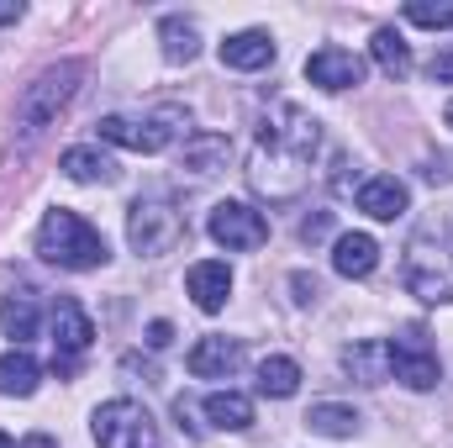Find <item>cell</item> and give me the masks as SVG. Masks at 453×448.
<instances>
[{"instance_id":"cell-1","label":"cell","mask_w":453,"mask_h":448,"mask_svg":"<svg viewBox=\"0 0 453 448\" xmlns=\"http://www.w3.org/2000/svg\"><path fill=\"white\" fill-rule=\"evenodd\" d=\"M322 148V121L301 106H274L264 116L253 153H248V185L264 201H296L311 180V158Z\"/></svg>"},{"instance_id":"cell-2","label":"cell","mask_w":453,"mask_h":448,"mask_svg":"<svg viewBox=\"0 0 453 448\" xmlns=\"http://www.w3.org/2000/svg\"><path fill=\"white\" fill-rule=\"evenodd\" d=\"M37 253L48 264H58V269H101L111 259L106 237L85 222L80 212H69V206H53L42 217V227H37Z\"/></svg>"},{"instance_id":"cell-3","label":"cell","mask_w":453,"mask_h":448,"mask_svg":"<svg viewBox=\"0 0 453 448\" xmlns=\"http://www.w3.org/2000/svg\"><path fill=\"white\" fill-rule=\"evenodd\" d=\"M80 80H85V64H80V58H64V64L42 69V74H37L27 90H21V101H16V127H21L27 137L48 132V127L58 121V112L74 101Z\"/></svg>"},{"instance_id":"cell-4","label":"cell","mask_w":453,"mask_h":448,"mask_svg":"<svg viewBox=\"0 0 453 448\" xmlns=\"http://www.w3.org/2000/svg\"><path fill=\"white\" fill-rule=\"evenodd\" d=\"M90 433H96L101 448H158V428H153L148 406H142V401H127V396L96 406Z\"/></svg>"},{"instance_id":"cell-5","label":"cell","mask_w":453,"mask_h":448,"mask_svg":"<svg viewBox=\"0 0 453 448\" xmlns=\"http://www.w3.org/2000/svg\"><path fill=\"white\" fill-rule=\"evenodd\" d=\"M385 353H390V375H395L401 385H411V390H433V385L443 380L438 348H433V337H427V328H422V322L401 328V333L385 343Z\"/></svg>"},{"instance_id":"cell-6","label":"cell","mask_w":453,"mask_h":448,"mask_svg":"<svg viewBox=\"0 0 453 448\" xmlns=\"http://www.w3.org/2000/svg\"><path fill=\"white\" fill-rule=\"evenodd\" d=\"M174 121H185L180 106H164L158 116H148V121H132V116H106L96 132H101V143H111V148H127V153H164L169 143H174Z\"/></svg>"},{"instance_id":"cell-7","label":"cell","mask_w":453,"mask_h":448,"mask_svg":"<svg viewBox=\"0 0 453 448\" xmlns=\"http://www.w3.org/2000/svg\"><path fill=\"white\" fill-rule=\"evenodd\" d=\"M180 237H185V222H180V212H169L164 201H137V206L127 212V243H132L142 259L169 253Z\"/></svg>"},{"instance_id":"cell-8","label":"cell","mask_w":453,"mask_h":448,"mask_svg":"<svg viewBox=\"0 0 453 448\" xmlns=\"http://www.w3.org/2000/svg\"><path fill=\"white\" fill-rule=\"evenodd\" d=\"M206 232H211V243H222L226 253H253V248L269 243L264 212H253V206H242V201H217L211 217H206Z\"/></svg>"},{"instance_id":"cell-9","label":"cell","mask_w":453,"mask_h":448,"mask_svg":"<svg viewBox=\"0 0 453 448\" xmlns=\"http://www.w3.org/2000/svg\"><path fill=\"white\" fill-rule=\"evenodd\" d=\"M306 80L317 85V90H353V85H364V58L353 53V48H317L311 58H306Z\"/></svg>"},{"instance_id":"cell-10","label":"cell","mask_w":453,"mask_h":448,"mask_svg":"<svg viewBox=\"0 0 453 448\" xmlns=\"http://www.w3.org/2000/svg\"><path fill=\"white\" fill-rule=\"evenodd\" d=\"M90 337H96V322L85 317V306L80 301H58L53 306V369H69L85 348H90Z\"/></svg>"},{"instance_id":"cell-11","label":"cell","mask_w":453,"mask_h":448,"mask_svg":"<svg viewBox=\"0 0 453 448\" xmlns=\"http://www.w3.org/2000/svg\"><path fill=\"white\" fill-rule=\"evenodd\" d=\"M190 375L196 380H226L237 364H242V343L237 337H222V333H211V337H201L196 348H190Z\"/></svg>"},{"instance_id":"cell-12","label":"cell","mask_w":453,"mask_h":448,"mask_svg":"<svg viewBox=\"0 0 453 448\" xmlns=\"http://www.w3.org/2000/svg\"><path fill=\"white\" fill-rule=\"evenodd\" d=\"M406 206H411V190L395 174H374V180L358 185V212H369L374 222H395Z\"/></svg>"},{"instance_id":"cell-13","label":"cell","mask_w":453,"mask_h":448,"mask_svg":"<svg viewBox=\"0 0 453 448\" xmlns=\"http://www.w3.org/2000/svg\"><path fill=\"white\" fill-rule=\"evenodd\" d=\"M185 285H190V301L201 312H222L226 296H232V269H226L222 259H201V264H190Z\"/></svg>"},{"instance_id":"cell-14","label":"cell","mask_w":453,"mask_h":448,"mask_svg":"<svg viewBox=\"0 0 453 448\" xmlns=\"http://www.w3.org/2000/svg\"><path fill=\"white\" fill-rule=\"evenodd\" d=\"M374 264H380V243L369 232H342L338 243H333V269H338L342 280H369Z\"/></svg>"},{"instance_id":"cell-15","label":"cell","mask_w":453,"mask_h":448,"mask_svg":"<svg viewBox=\"0 0 453 448\" xmlns=\"http://www.w3.org/2000/svg\"><path fill=\"white\" fill-rule=\"evenodd\" d=\"M222 64L226 69H242V74L269 69L274 64V37L269 32H232L222 42Z\"/></svg>"},{"instance_id":"cell-16","label":"cell","mask_w":453,"mask_h":448,"mask_svg":"<svg viewBox=\"0 0 453 448\" xmlns=\"http://www.w3.org/2000/svg\"><path fill=\"white\" fill-rule=\"evenodd\" d=\"M226 158H232V137H222V132H196V137L185 143V169H190L196 180L226 169Z\"/></svg>"},{"instance_id":"cell-17","label":"cell","mask_w":453,"mask_h":448,"mask_svg":"<svg viewBox=\"0 0 453 448\" xmlns=\"http://www.w3.org/2000/svg\"><path fill=\"white\" fill-rule=\"evenodd\" d=\"M64 174L80 180V185H111L116 180V158L111 153H101V148H90V143H80V148L64 153Z\"/></svg>"},{"instance_id":"cell-18","label":"cell","mask_w":453,"mask_h":448,"mask_svg":"<svg viewBox=\"0 0 453 448\" xmlns=\"http://www.w3.org/2000/svg\"><path fill=\"white\" fill-rule=\"evenodd\" d=\"M206 417L222 433H242V428H253V401L242 390H211L206 396Z\"/></svg>"},{"instance_id":"cell-19","label":"cell","mask_w":453,"mask_h":448,"mask_svg":"<svg viewBox=\"0 0 453 448\" xmlns=\"http://www.w3.org/2000/svg\"><path fill=\"white\" fill-rule=\"evenodd\" d=\"M37 380H42V369H37V359L27 348L0 353V396H32Z\"/></svg>"},{"instance_id":"cell-20","label":"cell","mask_w":453,"mask_h":448,"mask_svg":"<svg viewBox=\"0 0 453 448\" xmlns=\"http://www.w3.org/2000/svg\"><path fill=\"white\" fill-rule=\"evenodd\" d=\"M369 53H374V64H380L390 80H406V74H411V42H406L395 27H380L374 42H369Z\"/></svg>"},{"instance_id":"cell-21","label":"cell","mask_w":453,"mask_h":448,"mask_svg":"<svg viewBox=\"0 0 453 448\" xmlns=\"http://www.w3.org/2000/svg\"><path fill=\"white\" fill-rule=\"evenodd\" d=\"M258 390L274 396V401H290V396L301 390V364L285 359V353H269V359L258 364Z\"/></svg>"},{"instance_id":"cell-22","label":"cell","mask_w":453,"mask_h":448,"mask_svg":"<svg viewBox=\"0 0 453 448\" xmlns=\"http://www.w3.org/2000/svg\"><path fill=\"white\" fill-rule=\"evenodd\" d=\"M158 37H164V58H169V64H190V58L201 53V32H196V21H185V16H164V21H158Z\"/></svg>"},{"instance_id":"cell-23","label":"cell","mask_w":453,"mask_h":448,"mask_svg":"<svg viewBox=\"0 0 453 448\" xmlns=\"http://www.w3.org/2000/svg\"><path fill=\"white\" fill-rule=\"evenodd\" d=\"M342 364H348V375H358L364 385L390 380V353H385V343H353V348L342 353Z\"/></svg>"},{"instance_id":"cell-24","label":"cell","mask_w":453,"mask_h":448,"mask_svg":"<svg viewBox=\"0 0 453 448\" xmlns=\"http://www.w3.org/2000/svg\"><path fill=\"white\" fill-rule=\"evenodd\" d=\"M306 428L322 433V438H353L358 433V412L353 406H338V401H317L306 412Z\"/></svg>"},{"instance_id":"cell-25","label":"cell","mask_w":453,"mask_h":448,"mask_svg":"<svg viewBox=\"0 0 453 448\" xmlns=\"http://www.w3.org/2000/svg\"><path fill=\"white\" fill-rule=\"evenodd\" d=\"M0 328H5V337H16V343L37 337V306H32V296H5L0 301Z\"/></svg>"},{"instance_id":"cell-26","label":"cell","mask_w":453,"mask_h":448,"mask_svg":"<svg viewBox=\"0 0 453 448\" xmlns=\"http://www.w3.org/2000/svg\"><path fill=\"white\" fill-rule=\"evenodd\" d=\"M406 21H417V27H453V5H427V0H411V5H406Z\"/></svg>"},{"instance_id":"cell-27","label":"cell","mask_w":453,"mask_h":448,"mask_svg":"<svg viewBox=\"0 0 453 448\" xmlns=\"http://www.w3.org/2000/svg\"><path fill=\"white\" fill-rule=\"evenodd\" d=\"M327 227H333V217H327V212H317V217H306V222H301V237H306V243H317V237H327Z\"/></svg>"},{"instance_id":"cell-28","label":"cell","mask_w":453,"mask_h":448,"mask_svg":"<svg viewBox=\"0 0 453 448\" xmlns=\"http://www.w3.org/2000/svg\"><path fill=\"white\" fill-rule=\"evenodd\" d=\"M427 74H433V80H443V85H453V48H449V53H433Z\"/></svg>"},{"instance_id":"cell-29","label":"cell","mask_w":453,"mask_h":448,"mask_svg":"<svg viewBox=\"0 0 453 448\" xmlns=\"http://www.w3.org/2000/svg\"><path fill=\"white\" fill-rule=\"evenodd\" d=\"M169 343H174V328L169 322H153L148 328V348H169Z\"/></svg>"},{"instance_id":"cell-30","label":"cell","mask_w":453,"mask_h":448,"mask_svg":"<svg viewBox=\"0 0 453 448\" xmlns=\"http://www.w3.org/2000/svg\"><path fill=\"white\" fill-rule=\"evenodd\" d=\"M290 285H296V301H317V280L311 274H296Z\"/></svg>"},{"instance_id":"cell-31","label":"cell","mask_w":453,"mask_h":448,"mask_svg":"<svg viewBox=\"0 0 453 448\" xmlns=\"http://www.w3.org/2000/svg\"><path fill=\"white\" fill-rule=\"evenodd\" d=\"M11 21H21V5L16 0H0V27H11Z\"/></svg>"},{"instance_id":"cell-32","label":"cell","mask_w":453,"mask_h":448,"mask_svg":"<svg viewBox=\"0 0 453 448\" xmlns=\"http://www.w3.org/2000/svg\"><path fill=\"white\" fill-rule=\"evenodd\" d=\"M16 448H58V444H53L48 433H32V438H21V444H16Z\"/></svg>"},{"instance_id":"cell-33","label":"cell","mask_w":453,"mask_h":448,"mask_svg":"<svg viewBox=\"0 0 453 448\" xmlns=\"http://www.w3.org/2000/svg\"><path fill=\"white\" fill-rule=\"evenodd\" d=\"M443 121H449V127H453V101H449V112H443Z\"/></svg>"},{"instance_id":"cell-34","label":"cell","mask_w":453,"mask_h":448,"mask_svg":"<svg viewBox=\"0 0 453 448\" xmlns=\"http://www.w3.org/2000/svg\"><path fill=\"white\" fill-rule=\"evenodd\" d=\"M0 448H16V444H11V438H5V433H0Z\"/></svg>"}]
</instances>
